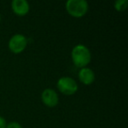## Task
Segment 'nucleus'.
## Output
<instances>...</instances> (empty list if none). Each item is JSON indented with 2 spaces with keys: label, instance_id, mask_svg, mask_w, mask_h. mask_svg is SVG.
<instances>
[{
  "label": "nucleus",
  "instance_id": "nucleus-1",
  "mask_svg": "<svg viewBox=\"0 0 128 128\" xmlns=\"http://www.w3.org/2000/svg\"><path fill=\"white\" fill-rule=\"evenodd\" d=\"M71 59L76 67L79 68H85L91 60V53L85 45L78 44L72 49Z\"/></svg>",
  "mask_w": 128,
  "mask_h": 128
},
{
  "label": "nucleus",
  "instance_id": "nucleus-2",
  "mask_svg": "<svg viewBox=\"0 0 128 128\" xmlns=\"http://www.w3.org/2000/svg\"><path fill=\"white\" fill-rule=\"evenodd\" d=\"M65 8L68 13L74 18H82L89 11V4L85 0H68Z\"/></svg>",
  "mask_w": 128,
  "mask_h": 128
},
{
  "label": "nucleus",
  "instance_id": "nucleus-3",
  "mask_svg": "<svg viewBox=\"0 0 128 128\" xmlns=\"http://www.w3.org/2000/svg\"><path fill=\"white\" fill-rule=\"evenodd\" d=\"M57 89L62 94L72 96L78 90V84L76 81L70 76H62L57 81Z\"/></svg>",
  "mask_w": 128,
  "mask_h": 128
},
{
  "label": "nucleus",
  "instance_id": "nucleus-4",
  "mask_svg": "<svg viewBox=\"0 0 128 128\" xmlns=\"http://www.w3.org/2000/svg\"><path fill=\"white\" fill-rule=\"evenodd\" d=\"M27 39L21 34H16L11 37L8 42V48L13 54H20L26 48Z\"/></svg>",
  "mask_w": 128,
  "mask_h": 128
},
{
  "label": "nucleus",
  "instance_id": "nucleus-5",
  "mask_svg": "<svg viewBox=\"0 0 128 128\" xmlns=\"http://www.w3.org/2000/svg\"><path fill=\"white\" fill-rule=\"evenodd\" d=\"M41 101L46 105V107L49 108H54L59 103V96L58 93L53 89H45L41 93Z\"/></svg>",
  "mask_w": 128,
  "mask_h": 128
},
{
  "label": "nucleus",
  "instance_id": "nucleus-6",
  "mask_svg": "<svg viewBox=\"0 0 128 128\" xmlns=\"http://www.w3.org/2000/svg\"><path fill=\"white\" fill-rule=\"evenodd\" d=\"M12 10L15 15L24 17L28 14L30 11V4L26 0H13L12 2Z\"/></svg>",
  "mask_w": 128,
  "mask_h": 128
},
{
  "label": "nucleus",
  "instance_id": "nucleus-7",
  "mask_svg": "<svg viewBox=\"0 0 128 128\" xmlns=\"http://www.w3.org/2000/svg\"><path fill=\"white\" fill-rule=\"evenodd\" d=\"M78 78L80 82L84 85H90L95 81V73L90 68H80L78 72Z\"/></svg>",
  "mask_w": 128,
  "mask_h": 128
},
{
  "label": "nucleus",
  "instance_id": "nucleus-8",
  "mask_svg": "<svg viewBox=\"0 0 128 128\" xmlns=\"http://www.w3.org/2000/svg\"><path fill=\"white\" fill-rule=\"evenodd\" d=\"M128 6V0H117L114 3V8L118 12H124Z\"/></svg>",
  "mask_w": 128,
  "mask_h": 128
},
{
  "label": "nucleus",
  "instance_id": "nucleus-9",
  "mask_svg": "<svg viewBox=\"0 0 128 128\" xmlns=\"http://www.w3.org/2000/svg\"><path fill=\"white\" fill-rule=\"evenodd\" d=\"M6 128H23V127H22V126L18 122H16V121H12V122L7 123V124H6Z\"/></svg>",
  "mask_w": 128,
  "mask_h": 128
},
{
  "label": "nucleus",
  "instance_id": "nucleus-10",
  "mask_svg": "<svg viewBox=\"0 0 128 128\" xmlns=\"http://www.w3.org/2000/svg\"><path fill=\"white\" fill-rule=\"evenodd\" d=\"M6 124L7 123H6V118L2 116H0V128H6Z\"/></svg>",
  "mask_w": 128,
  "mask_h": 128
},
{
  "label": "nucleus",
  "instance_id": "nucleus-11",
  "mask_svg": "<svg viewBox=\"0 0 128 128\" xmlns=\"http://www.w3.org/2000/svg\"><path fill=\"white\" fill-rule=\"evenodd\" d=\"M0 22H1V15H0Z\"/></svg>",
  "mask_w": 128,
  "mask_h": 128
}]
</instances>
